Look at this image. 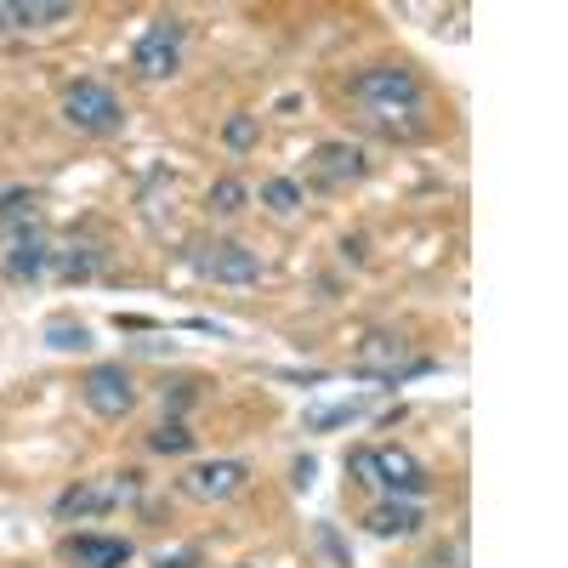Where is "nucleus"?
Listing matches in <instances>:
<instances>
[{"instance_id": "15", "label": "nucleus", "mask_w": 568, "mask_h": 568, "mask_svg": "<svg viewBox=\"0 0 568 568\" xmlns=\"http://www.w3.org/2000/svg\"><path fill=\"white\" fill-rule=\"evenodd\" d=\"M205 205H211L216 216H240V211L251 205V187H245L240 176H216L211 194H205Z\"/></svg>"}, {"instance_id": "25", "label": "nucleus", "mask_w": 568, "mask_h": 568, "mask_svg": "<svg viewBox=\"0 0 568 568\" xmlns=\"http://www.w3.org/2000/svg\"><path fill=\"white\" fill-rule=\"evenodd\" d=\"M291 484H296V489H307V484H313V460H296V478H291Z\"/></svg>"}, {"instance_id": "12", "label": "nucleus", "mask_w": 568, "mask_h": 568, "mask_svg": "<svg viewBox=\"0 0 568 568\" xmlns=\"http://www.w3.org/2000/svg\"><path fill=\"white\" fill-rule=\"evenodd\" d=\"M313 165H318V176L324 182H358V176H369V154L358 149V142H318V154H313Z\"/></svg>"}, {"instance_id": "21", "label": "nucleus", "mask_w": 568, "mask_h": 568, "mask_svg": "<svg viewBox=\"0 0 568 568\" xmlns=\"http://www.w3.org/2000/svg\"><path fill=\"white\" fill-rule=\"evenodd\" d=\"M353 415H364V404H329V409H313V415H307V433H329V426H347Z\"/></svg>"}, {"instance_id": "6", "label": "nucleus", "mask_w": 568, "mask_h": 568, "mask_svg": "<svg viewBox=\"0 0 568 568\" xmlns=\"http://www.w3.org/2000/svg\"><path fill=\"white\" fill-rule=\"evenodd\" d=\"M194 267H200L205 278H216V284H256V278H262V256H256L251 245H240V240L200 245Z\"/></svg>"}, {"instance_id": "22", "label": "nucleus", "mask_w": 568, "mask_h": 568, "mask_svg": "<svg viewBox=\"0 0 568 568\" xmlns=\"http://www.w3.org/2000/svg\"><path fill=\"white\" fill-rule=\"evenodd\" d=\"M347 478L375 489V449H347Z\"/></svg>"}, {"instance_id": "8", "label": "nucleus", "mask_w": 568, "mask_h": 568, "mask_svg": "<svg viewBox=\"0 0 568 568\" xmlns=\"http://www.w3.org/2000/svg\"><path fill=\"white\" fill-rule=\"evenodd\" d=\"M375 489H387V495H404V500H415V495L426 489V466H420L409 449H398V444H382V449H375Z\"/></svg>"}, {"instance_id": "7", "label": "nucleus", "mask_w": 568, "mask_h": 568, "mask_svg": "<svg viewBox=\"0 0 568 568\" xmlns=\"http://www.w3.org/2000/svg\"><path fill=\"white\" fill-rule=\"evenodd\" d=\"M136 495V471H125V478H109V484H74L58 495V517H103L109 506L131 500Z\"/></svg>"}, {"instance_id": "4", "label": "nucleus", "mask_w": 568, "mask_h": 568, "mask_svg": "<svg viewBox=\"0 0 568 568\" xmlns=\"http://www.w3.org/2000/svg\"><path fill=\"white\" fill-rule=\"evenodd\" d=\"M245 460H200V466H187L182 478H176V489L187 495V500H200V506H216V500H233L245 489Z\"/></svg>"}, {"instance_id": "26", "label": "nucleus", "mask_w": 568, "mask_h": 568, "mask_svg": "<svg viewBox=\"0 0 568 568\" xmlns=\"http://www.w3.org/2000/svg\"><path fill=\"white\" fill-rule=\"evenodd\" d=\"M0 29H12V7H7V0H0Z\"/></svg>"}, {"instance_id": "11", "label": "nucleus", "mask_w": 568, "mask_h": 568, "mask_svg": "<svg viewBox=\"0 0 568 568\" xmlns=\"http://www.w3.org/2000/svg\"><path fill=\"white\" fill-rule=\"evenodd\" d=\"M0 273H7L12 284H34V278L52 273V251H45L40 233H12V251H7V262H0Z\"/></svg>"}, {"instance_id": "1", "label": "nucleus", "mask_w": 568, "mask_h": 568, "mask_svg": "<svg viewBox=\"0 0 568 568\" xmlns=\"http://www.w3.org/2000/svg\"><path fill=\"white\" fill-rule=\"evenodd\" d=\"M353 103H364V109H375V120H387V114H415V103H420V80L404 69V63H375V69H364L358 80H353Z\"/></svg>"}, {"instance_id": "27", "label": "nucleus", "mask_w": 568, "mask_h": 568, "mask_svg": "<svg viewBox=\"0 0 568 568\" xmlns=\"http://www.w3.org/2000/svg\"><path fill=\"white\" fill-rule=\"evenodd\" d=\"M240 568H256V562H240Z\"/></svg>"}, {"instance_id": "24", "label": "nucleus", "mask_w": 568, "mask_h": 568, "mask_svg": "<svg viewBox=\"0 0 568 568\" xmlns=\"http://www.w3.org/2000/svg\"><path fill=\"white\" fill-rule=\"evenodd\" d=\"M426 568H460V546H438L433 557H426Z\"/></svg>"}, {"instance_id": "23", "label": "nucleus", "mask_w": 568, "mask_h": 568, "mask_svg": "<svg viewBox=\"0 0 568 568\" xmlns=\"http://www.w3.org/2000/svg\"><path fill=\"white\" fill-rule=\"evenodd\" d=\"M149 562H154V568H205V557H200L194 546H176V551H154Z\"/></svg>"}, {"instance_id": "19", "label": "nucleus", "mask_w": 568, "mask_h": 568, "mask_svg": "<svg viewBox=\"0 0 568 568\" xmlns=\"http://www.w3.org/2000/svg\"><path fill=\"white\" fill-rule=\"evenodd\" d=\"M149 449L154 455H187V449H194V433H187L182 420H165V426H154V433H149Z\"/></svg>"}, {"instance_id": "17", "label": "nucleus", "mask_w": 568, "mask_h": 568, "mask_svg": "<svg viewBox=\"0 0 568 568\" xmlns=\"http://www.w3.org/2000/svg\"><path fill=\"white\" fill-rule=\"evenodd\" d=\"M256 136H262V120H256V114H227L222 142H227L233 154H251V149H256Z\"/></svg>"}, {"instance_id": "18", "label": "nucleus", "mask_w": 568, "mask_h": 568, "mask_svg": "<svg viewBox=\"0 0 568 568\" xmlns=\"http://www.w3.org/2000/svg\"><path fill=\"white\" fill-rule=\"evenodd\" d=\"M45 342H52L58 353H85L91 347V329L74 324V318H52V324H45Z\"/></svg>"}, {"instance_id": "10", "label": "nucleus", "mask_w": 568, "mask_h": 568, "mask_svg": "<svg viewBox=\"0 0 568 568\" xmlns=\"http://www.w3.org/2000/svg\"><path fill=\"white\" fill-rule=\"evenodd\" d=\"M63 562H74V568H125L131 562V540H120V535H69L63 540Z\"/></svg>"}, {"instance_id": "5", "label": "nucleus", "mask_w": 568, "mask_h": 568, "mask_svg": "<svg viewBox=\"0 0 568 568\" xmlns=\"http://www.w3.org/2000/svg\"><path fill=\"white\" fill-rule=\"evenodd\" d=\"M131 63H136V74H149V80L176 74V63H182V23H176V18H154L149 29L136 34Z\"/></svg>"}, {"instance_id": "2", "label": "nucleus", "mask_w": 568, "mask_h": 568, "mask_svg": "<svg viewBox=\"0 0 568 568\" xmlns=\"http://www.w3.org/2000/svg\"><path fill=\"white\" fill-rule=\"evenodd\" d=\"M63 120H69L74 131L103 136V131H120L125 109H120V98H114L103 80H74V85L63 91Z\"/></svg>"}, {"instance_id": "14", "label": "nucleus", "mask_w": 568, "mask_h": 568, "mask_svg": "<svg viewBox=\"0 0 568 568\" xmlns=\"http://www.w3.org/2000/svg\"><path fill=\"white\" fill-rule=\"evenodd\" d=\"M34 222H40V200L29 194V187H12V194H0V227L34 233Z\"/></svg>"}, {"instance_id": "20", "label": "nucleus", "mask_w": 568, "mask_h": 568, "mask_svg": "<svg viewBox=\"0 0 568 568\" xmlns=\"http://www.w3.org/2000/svg\"><path fill=\"white\" fill-rule=\"evenodd\" d=\"M52 267H58L63 278H91V273H98V251H91V245H74L69 256H52Z\"/></svg>"}, {"instance_id": "3", "label": "nucleus", "mask_w": 568, "mask_h": 568, "mask_svg": "<svg viewBox=\"0 0 568 568\" xmlns=\"http://www.w3.org/2000/svg\"><path fill=\"white\" fill-rule=\"evenodd\" d=\"M80 393H85L91 415H103V420H125L136 409V382H131L125 364H91Z\"/></svg>"}, {"instance_id": "16", "label": "nucleus", "mask_w": 568, "mask_h": 568, "mask_svg": "<svg viewBox=\"0 0 568 568\" xmlns=\"http://www.w3.org/2000/svg\"><path fill=\"white\" fill-rule=\"evenodd\" d=\"M262 205L278 211V216L302 211V182H296V176H267V182H262Z\"/></svg>"}, {"instance_id": "13", "label": "nucleus", "mask_w": 568, "mask_h": 568, "mask_svg": "<svg viewBox=\"0 0 568 568\" xmlns=\"http://www.w3.org/2000/svg\"><path fill=\"white\" fill-rule=\"evenodd\" d=\"M63 18H74L69 0H12V29H52Z\"/></svg>"}, {"instance_id": "9", "label": "nucleus", "mask_w": 568, "mask_h": 568, "mask_svg": "<svg viewBox=\"0 0 568 568\" xmlns=\"http://www.w3.org/2000/svg\"><path fill=\"white\" fill-rule=\"evenodd\" d=\"M420 506L415 500H404V495H387V500H375L369 506V517H364V529L375 535V540H409V535H420Z\"/></svg>"}]
</instances>
